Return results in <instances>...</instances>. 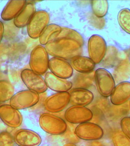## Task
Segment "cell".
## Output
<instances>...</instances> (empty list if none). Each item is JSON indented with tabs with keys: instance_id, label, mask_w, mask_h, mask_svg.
<instances>
[{
	"instance_id": "6da1fadb",
	"label": "cell",
	"mask_w": 130,
	"mask_h": 146,
	"mask_svg": "<svg viewBox=\"0 0 130 146\" xmlns=\"http://www.w3.org/2000/svg\"><path fill=\"white\" fill-rule=\"evenodd\" d=\"M45 47L48 55L64 60H71L82 54V46L76 40L58 38L49 42Z\"/></svg>"
},
{
	"instance_id": "7a4b0ae2",
	"label": "cell",
	"mask_w": 130,
	"mask_h": 146,
	"mask_svg": "<svg viewBox=\"0 0 130 146\" xmlns=\"http://www.w3.org/2000/svg\"><path fill=\"white\" fill-rule=\"evenodd\" d=\"M39 124L44 131L54 135H63L68 129V124L63 119L50 113L41 114Z\"/></svg>"
},
{
	"instance_id": "3957f363",
	"label": "cell",
	"mask_w": 130,
	"mask_h": 146,
	"mask_svg": "<svg viewBox=\"0 0 130 146\" xmlns=\"http://www.w3.org/2000/svg\"><path fill=\"white\" fill-rule=\"evenodd\" d=\"M45 47L38 45L30 53L29 65L30 69L39 75H45L48 69L49 56Z\"/></svg>"
},
{
	"instance_id": "277c9868",
	"label": "cell",
	"mask_w": 130,
	"mask_h": 146,
	"mask_svg": "<svg viewBox=\"0 0 130 146\" xmlns=\"http://www.w3.org/2000/svg\"><path fill=\"white\" fill-rule=\"evenodd\" d=\"M38 93L31 90H24L15 94L9 100V104L16 109H25L37 104L40 100Z\"/></svg>"
},
{
	"instance_id": "5b68a950",
	"label": "cell",
	"mask_w": 130,
	"mask_h": 146,
	"mask_svg": "<svg viewBox=\"0 0 130 146\" xmlns=\"http://www.w3.org/2000/svg\"><path fill=\"white\" fill-rule=\"evenodd\" d=\"M95 83L99 93L104 98L110 96L115 86L113 75L104 68H99L95 70Z\"/></svg>"
},
{
	"instance_id": "8992f818",
	"label": "cell",
	"mask_w": 130,
	"mask_h": 146,
	"mask_svg": "<svg viewBox=\"0 0 130 146\" xmlns=\"http://www.w3.org/2000/svg\"><path fill=\"white\" fill-rule=\"evenodd\" d=\"M50 21V16L48 12L44 10L37 11L27 25L28 36L33 39L38 38L43 31L49 25Z\"/></svg>"
},
{
	"instance_id": "52a82bcc",
	"label": "cell",
	"mask_w": 130,
	"mask_h": 146,
	"mask_svg": "<svg viewBox=\"0 0 130 146\" xmlns=\"http://www.w3.org/2000/svg\"><path fill=\"white\" fill-rule=\"evenodd\" d=\"M21 78L28 90L39 94L45 93L48 89L43 76L30 69H23L21 73Z\"/></svg>"
},
{
	"instance_id": "ba28073f",
	"label": "cell",
	"mask_w": 130,
	"mask_h": 146,
	"mask_svg": "<svg viewBox=\"0 0 130 146\" xmlns=\"http://www.w3.org/2000/svg\"><path fill=\"white\" fill-rule=\"evenodd\" d=\"M74 134L80 139L94 141L99 140L103 137L104 131L99 125L88 122L78 125L74 129Z\"/></svg>"
},
{
	"instance_id": "9c48e42d",
	"label": "cell",
	"mask_w": 130,
	"mask_h": 146,
	"mask_svg": "<svg viewBox=\"0 0 130 146\" xmlns=\"http://www.w3.org/2000/svg\"><path fill=\"white\" fill-rule=\"evenodd\" d=\"M107 49V43L103 38L100 35H92L88 39V51L89 58L95 64L101 62Z\"/></svg>"
},
{
	"instance_id": "30bf717a",
	"label": "cell",
	"mask_w": 130,
	"mask_h": 146,
	"mask_svg": "<svg viewBox=\"0 0 130 146\" xmlns=\"http://www.w3.org/2000/svg\"><path fill=\"white\" fill-rule=\"evenodd\" d=\"M93 116V113L90 109L80 106H71L66 110L64 114L65 119L72 124L90 122Z\"/></svg>"
},
{
	"instance_id": "8fae6325",
	"label": "cell",
	"mask_w": 130,
	"mask_h": 146,
	"mask_svg": "<svg viewBox=\"0 0 130 146\" xmlns=\"http://www.w3.org/2000/svg\"><path fill=\"white\" fill-rule=\"evenodd\" d=\"M70 103L69 92H57L48 96L44 102V108L50 113L63 111Z\"/></svg>"
},
{
	"instance_id": "7c38bea8",
	"label": "cell",
	"mask_w": 130,
	"mask_h": 146,
	"mask_svg": "<svg viewBox=\"0 0 130 146\" xmlns=\"http://www.w3.org/2000/svg\"><path fill=\"white\" fill-rule=\"evenodd\" d=\"M0 119L7 126L12 128L19 127L23 120L19 110L7 104L0 105Z\"/></svg>"
},
{
	"instance_id": "4fadbf2b",
	"label": "cell",
	"mask_w": 130,
	"mask_h": 146,
	"mask_svg": "<svg viewBox=\"0 0 130 146\" xmlns=\"http://www.w3.org/2000/svg\"><path fill=\"white\" fill-rule=\"evenodd\" d=\"M48 69L53 74L60 78L67 80L71 78L74 69L66 60L52 57L49 60Z\"/></svg>"
},
{
	"instance_id": "5bb4252c",
	"label": "cell",
	"mask_w": 130,
	"mask_h": 146,
	"mask_svg": "<svg viewBox=\"0 0 130 146\" xmlns=\"http://www.w3.org/2000/svg\"><path fill=\"white\" fill-rule=\"evenodd\" d=\"M14 140L18 146H39L42 138L38 133L31 129H21L15 133Z\"/></svg>"
},
{
	"instance_id": "9a60e30c",
	"label": "cell",
	"mask_w": 130,
	"mask_h": 146,
	"mask_svg": "<svg viewBox=\"0 0 130 146\" xmlns=\"http://www.w3.org/2000/svg\"><path fill=\"white\" fill-rule=\"evenodd\" d=\"M130 100V82L125 81L118 83L111 95V103L113 105H122Z\"/></svg>"
},
{
	"instance_id": "2e32d148",
	"label": "cell",
	"mask_w": 130,
	"mask_h": 146,
	"mask_svg": "<svg viewBox=\"0 0 130 146\" xmlns=\"http://www.w3.org/2000/svg\"><path fill=\"white\" fill-rule=\"evenodd\" d=\"M44 80L48 88L56 93L68 92L72 88L71 81L60 78L50 72L46 73Z\"/></svg>"
},
{
	"instance_id": "e0dca14e",
	"label": "cell",
	"mask_w": 130,
	"mask_h": 146,
	"mask_svg": "<svg viewBox=\"0 0 130 146\" xmlns=\"http://www.w3.org/2000/svg\"><path fill=\"white\" fill-rule=\"evenodd\" d=\"M69 93L70 94V104L72 106H88L94 100L92 92L86 89H72Z\"/></svg>"
},
{
	"instance_id": "ac0fdd59",
	"label": "cell",
	"mask_w": 130,
	"mask_h": 146,
	"mask_svg": "<svg viewBox=\"0 0 130 146\" xmlns=\"http://www.w3.org/2000/svg\"><path fill=\"white\" fill-rule=\"evenodd\" d=\"M25 0H13L9 1L3 8L1 15L2 20L9 21L14 19L20 13L25 5Z\"/></svg>"
},
{
	"instance_id": "d6986e66",
	"label": "cell",
	"mask_w": 130,
	"mask_h": 146,
	"mask_svg": "<svg viewBox=\"0 0 130 146\" xmlns=\"http://www.w3.org/2000/svg\"><path fill=\"white\" fill-rule=\"evenodd\" d=\"M36 12L35 5L31 2L27 3L20 13L14 19L15 27L23 28L27 26Z\"/></svg>"
},
{
	"instance_id": "ffe728a7",
	"label": "cell",
	"mask_w": 130,
	"mask_h": 146,
	"mask_svg": "<svg viewBox=\"0 0 130 146\" xmlns=\"http://www.w3.org/2000/svg\"><path fill=\"white\" fill-rule=\"evenodd\" d=\"M72 68L79 73H89L94 71L95 64L89 57L79 56L70 60Z\"/></svg>"
},
{
	"instance_id": "44dd1931",
	"label": "cell",
	"mask_w": 130,
	"mask_h": 146,
	"mask_svg": "<svg viewBox=\"0 0 130 146\" xmlns=\"http://www.w3.org/2000/svg\"><path fill=\"white\" fill-rule=\"evenodd\" d=\"M72 88L88 89L95 83V71L89 73L77 74L72 82Z\"/></svg>"
},
{
	"instance_id": "7402d4cb",
	"label": "cell",
	"mask_w": 130,
	"mask_h": 146,
	"mask_svg": "<svg viewBox=\"0 0 130 146\" xmlns=\"http://www.w3.org/2000/svg\"><path fill=\"white\" fill-rule=\"evenodd\" d=\"M113 76L117 83L125 82L130 78V60L127 58L121 60L116 65Z\"/></svg>"
},
{
	"instance_id": "603a6c76",
	"label": "cell",
	"mask_w": 130,
	"mask_h": 146,
	"mask_svg": "<svg viewBox=\"0 0 130 146\" xmlns=\"http://www.w3.org/2000/svg\"><path fill=\"white\" fill-rule=\"evenodd\" d=\"M62 31V27L60 25L51 23L49 24L43 31L39 38L41 45H45L58 37Z\"/></svg>"
},
{
	"instance_id": "cb8c5ba5",
	"label": "cell",
	"mask_w": 130,
	"mask_h": 146,
	"mask_svg": "<svg viewBox=\"0 0 130 146\" xmlns=\"http://www.w3.org/2000/svg\"><path fill=\"white\" fill-rule=\"evenodd\" d=\"M130 110L129 104L128 102L122 105L111 104L106 113V116L109 118L115 120L122 118L127 115Z\"/></svg>"
},
{
	"instance_id": "d4e9b609",
	"label": "cell",
	"mask_w": 130,
	"mask_h": 146,
	"mask_svg": "<svg viewBox=\"0 0 130 146\" xmlns=\"http://www.w3.org/2000/svg\"><path fill=\"white\" fill-rule=\"evenodd\" d=\"M14 93V87L10 82L7 80H0V103L10 100Z\"/></svg>"
},
{
	"instance_id": "484cf974",
	"label": "cell",
	"mask_w": 130,
	"mask_h": 146,
	"mask_svg": "<svg viewBox=\"0 0 130 146\" xmlns=\"http://www.w3.org/2000/svg\"><path fill=\"white\" fill-rule=\"evenodd\" d=\"M119 51L115 47L109 46L107 47V52L101 63L105 68H110L117 65L119 58Z\"/></svg>"
},
{
	"instance_id": "4316f807",
	"label": "cell",
	"mask_w": 130,
	"mask_h": 146,
	"mask_svg": "<svg viewBox=\"0 0 130 146\" xmlns=\"http://www.w3.org/2000/svg\"><path fill=\"white\" fill-rule=\"evenodd\" d=\"M91 8L93 15L99 18H103L108 12V2L105 0L92 1Z\"/></svg>"
},
{
	"instance_id": "83f0119b",
	"label": "cell",
	"mask_w": 130,
	"mask_h": 146,
	"mask_svg": "<svg viewBox=\"0 0 130 146\" xmlns=\"http://www.w3.org/2000/svg\"><path fill=\"white\" fill-rule=\"evenodd\" d=\"M117 21L122 29L130 35V9L125 8L120 10L117 15Z\"/></svg>"
},
{
	"instance_id": "f1b7e54d",
	"label": "cell",
	"mask_w": 130,
	"mask_h": 146,
	"mask_svg": "<svg viewBox=\"0 0 130 146\" xmlns=\"http://www.w3.org/2000/svg\"><path fill=\"white\" fill-rule=\"evenodd\" d=\"M67 38L74 40L82 47L84 44V40L82 35L76 30L68 27H62L61 32L57 38Z\"/></svg>"
},
{
	"instance_id": "f546056e",
	"label": "cell",
	"mask_w": 130,
	"mask_h": 146,
	"mask_svg": "<svg viewBox=\"0 0 130 146\" xmlns=\"http://www.w3.org/2000/svg\"><path fill=\"white\" fill-rule=\"evenodd\" d=\"M110 105V102L107 98L102 96V98H99L96 100L91 107L92 109L91 110L97 114L100 113L106 115Z\"/></svg>"
},
{
	"instance_id": "4dcf8cb0",
	"label": "cell",
	"mask_w": 130,
	"mask_h": 146,
	"mask_svg": "<svg viewBox=\"0 0 130 146\" xmlns=\"http://www.w3.org/2000/svg\"><path fill=\"white\" fill-rule=\"evenodd\" d=\"M112 142L114 146H130V139L121 130L113 133Z\"/></svg>"
},
{
	"instance_id": "1f68e13d",
	"label": "cell",
	"mask_w": 130,
	"mask_h": 146,
	"mask_svg": "<svg viewBox=\"0 0 130 146\" xmlns=\"http://www.w3.org/2000/svg\"><path fill=\"white\" fill-rule=\"evenodd\" d=\"M88 21L90 23L91 25L97 29H102L104 28L106 22L104 18H99L96 17L93 14L88 16Z\"/></svg>"
},
{
	"instance_id": "d6a6232c",
	"label": "cell",
	"mask_w": 130,
	"mask_h": 146,
	"mask_svg": "<svg viewBox=\"0 0 130 146\" xmlns=\"http://www.w3.org/2000/svg\"><path fill=\"white\" fill-rule=\"evenodd\" d=\"M14 138L9 133L3 131L0 133V146H13Z\"/></svg>"
},
{
	"instance_id": "836d02e7",
	"label": "cell",
	"mask_w": 130,
	"mask_h": 146,
	"mask_svg": "<svg viewBox=\"0 0 130 146\" xmlns=\"http://www.w3.org/2000/svg\"><path fill=\"white\" fill-rule=\"evenodd\" d=\"M120 124L122 131L130 139V116H125L122 118Z\"/></svg>"
},
{
	"instance_id": "e575fe53",
	"label": "cell",
	"mask_w": 130,
	"mask_h": 146,
	"mask_svg": "<svg viewBox=\"0 0 130 146\" xmlns=\"http://www.w3.org/2000/svg\"><path fill=\"white\" fill-rule=\"evenodd\" d=\"M86 146H106L103 143L99 141V140H94V141H90L87 143Z\"/></svg>"
},
{
	"instance_id": "d590c367",
	"label": "cell",
	"mask_w": 130,
	"mask_h": 146,
	"mask_svg": "<svg viewBox=\"0 0 130 146\" xmlns=\"http://www.w3.org/2000/svg\"><path fill=\"white\" fill-rule=\"evenodd\" d=\"M5 33V27L3 22L0 21V43H1L3 38V35Z\"/></svg>"
},
{
	"instance_id": "8d00e7d4",
	"label": "cell",
	"mask_w": 130,
	"mask_h": 146,
	"mask_svg": "<svg viewBox=\"0 0 130 146\" xmlns=\"http://www.w3.org/2000/svg\"><path fill=\"white\" fill-rule=\"evenodd\" d=\"M63 146H77L75 144L73 143H70V142H68V143H66L65 145H64Z\"/></svg>"
},
{
	"instance_id": "74e56055",
	"label": "cell",
	"mask_w": 130,
	"mask_h": 146,
	"mask_svg": "<svg viewBox=\"0 0 130 146\" xmlns=\"http://www.w3.org/2000/svg\"><path fill=\"white\" fill-rule=\"evenodd\" d=\"M2 77V72H1V70H0V80H1V78Z\"/></svg>"
},
{
	"instance_id": "f35d334b",
	"label": "cell",
	"mask_w": 130,
	"mask_h": 146,
	"mask_svg": "<svg viewBox=\"0 0 130 146\" xmlns=\"http://www.w3.org/2000/svg\"><path fill=\"white\" fill-rule=\"evenodd\" d=\"M129 108H130V102H129Z\"/></svg>"
}]
</instances>
